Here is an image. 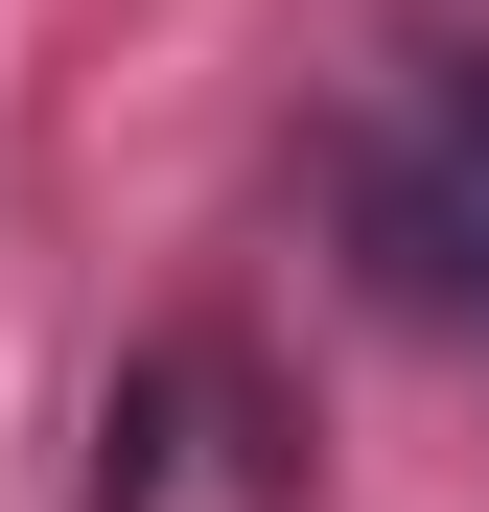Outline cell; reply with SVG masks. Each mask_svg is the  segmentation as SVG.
Masks as SVG:
<instances>
[{
	"label": "cell",
	"mask_w": 489,
	"mask_h": 512,
	"mask_svg": "<svg viewBox=\"0 0 489 512\" xmlns=\"http://www.w3.org/2000/svg\"><path fill=\"white\" fill-rule=\"evenodd\" d=\"M326 233L396 326H489V47H373L326 117Z\"/></svg>",
	"instance_id": "obj_1"
}]
</instances>
